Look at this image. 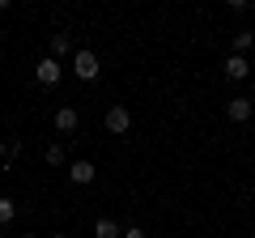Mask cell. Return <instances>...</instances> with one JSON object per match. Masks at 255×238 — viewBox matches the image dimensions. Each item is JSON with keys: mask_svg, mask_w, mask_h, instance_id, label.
Instances as JSON below:
<instances>
[{"mask_svg": "<svg viewBox=\"0 0 255 238\" xmlns=\"http://www.w3.org/2000/svg\"><path fill=\"white\" fill-rule=\"evenodd\" d=\"M73 73L81 77V81H94V77H98V55L94 51H77L73 55Z\"/></svg>", "mask_w": 255, "mask_h": 238, "instance_id": "obj_1", "label": "cell"}, {"mask_svg": "<svg viewBox=\"0 0 255 238\" xmlns=\"http://www.w3.org/2000/svg\"><path fill=\"white\" fill-rule=\"evenodd\" d=\"M128 128H132V111H128V107H111V111H107V132L124 136Z\"/></svg>", "mask_w": 255, "mask_h": 238, "instance_id": "obj_2", "label": "cell"}, {"mask_svg": "<svg viewBox=\"0 0 255 238\" xmlns=\"http://www.w3.org/2000/svg\"><path fill=\"white\" fill-rule=\"evenodd\" d=\"M51 123H55V132H64V136H68V132H77V128H81V115H77L73 107H60Z\"/></svg>", "mask_w": 255, "mask_h": 238, "instance_id": "obj_3", "label": "cell"}, {"mask_svg": "<svg viewBox=\"0 0 255 238\" xmlns=\"http://www.w3.org/2000/svg\"><path fill=\"white\" fill-rule=\"evenodd\" d=\"M34 77H38L43 85H55V81H60V60H51V55H43V60L34 64Z\"/></svg>", "mask_w": 255, "mask_h": 238, "instance_id": "obj_4", "label": "cell"}, {"mask_svg": "<svg viewBox=\"0 0 255 238\" xmlns=\"http://www.w3.org/2000/svg\"><path fill=\"white\" fill-rule=\"evenodd\" d=\"M226 111H230V119H234V123H247L255 107H251V98H243V94H238V98H230V107H226Z\"/></svg>", "mask_w": 255, "mask_h": 238, "instance_id": "obj_5", "label": "cell"}, {"mask_svg": "<svg viewBox=\"0 0 255 238\" xmlns=\"http://www.w3.org/2000/svg\"><path fill=\"white\" fill-rule=\"evenodd\" d=\"M226 77H230V81H243V77H251V64H247L243 55L230 51V60H226Z\"/></svg>", "mask_w": 255, "mask_h": 238, "instance_id": "obj_6", "label": "cell"}, {"mask_svg": "<svg viewBox=\"0 0 255 238\" xmlns=\"http://www.w3.org/2000/svg\"><path fill=\"white\" fill-rule=\"evenodd\" d=\"M68 179H73L77 187L94 183V162H73V166H68Z\"/></svg>", "mask_w": 255, "mask_h": 238, "instance_id": "obj_7", "label": "cell"}, {"mask_svg": "<svg viewBox=\"0 0 255 238\" xmlns=\"http://www.w3.org/2000/svg\"><path fill=\"white\" fill-rule=\"evenodd\" d=\"M94 238H124V226L111 221V217H98L94 221Z\"/></svg>", "mask_w": 255, "mask_h": 238, "instance_id": "obj_8", "label": "cell"}, {"mask_svg": "<svg viewBox=\"0 0 255 238\" xmlns=\"http://www.w3.org/2000/svg\"><path fill=\"white\" fill-rule=\"evenodd\" d=\"M68 51H73V38L68 34H51V60H64Z\"/></svg>", "mask_w": 255, "mask_h": 238, "instance_id": "obj_9", "label": "cell"}, {"mask_svg": "<svg viewBox=\"0 0 255 238\" xmlns=\"http://www.w3.org/2000/svg\"><path fill=\"white\" fill-rule=\"evenodd\" d=\"M13 217H17V204H13L9 196H0V226H9Z\"/></svg>", "mask_w": 255, "mask_h": 238, "instance_id": "obj_10", "label": "cell"}, {"mask_svg": "<svg viewBox=\"0 0 255 238\" xmlns=\"http://www.w3.org/2000/svg\"><path fill=\"white\" fill-rule=\"evenodd\" d=\"M251 43H255V34H251V30H238V34H234V55H243Z\"/></svg>", "mask_w": 255, "mask_h": 238, "instance_id": "obj_11", "label": "cell"}, {"mask_svg": "<svg viewBox=\"0 0 255 238\" xmlns=\"http://www.w3.org/2000/svg\"><path fill=\"white\" fill-rule=\"evenodd\" d=\"M47 162H51V166H64V162H68V153H64V145H51V149H47Z\"/></svg>", "mask_w": 255, "mask_h": 238, "instance_id": "obj_12", "label": "cell"}, {"mask_svg": "<svg viewBox=\"0 0 255 238\" xmlns=\"http://www.w3.org/2000/svg\"><path fill=\"white\" fill-rule=\"evenodd\" d=\"M124 238H149V234H145L140 226H128V230H124Z\"/></svg>", "mask_w": 255, "mask_h": 238, "instance_id": "obj_13", "label": "cell"}, {"mask_svg": "<svg viewBox=\"0 0 255 238\" xmlns=\"http://www.w3.org/2000/svg\"><path fill=\"white\" fill-rule=\"evenodd\" d=\"M4 153H9V145H4V140H0V157H4Z\"/></svg>", "mask_w": 255, "mask_h": 238, "instance_id": "obj_14", "label": "cell"}, {"mask_svg": "<svg viewBox=\"0 0 255 238\" xmlns=\"http://www.w3.org/2000/svg\"><path fill=\"white\" fill-rule=\"evenodd\" d=\"M51 238H68V234H51Z\"/></svg>", "mask_w": 255, "mask_h": 238, "instance_id": "obj_15", "label": "cell"}, {"mask_svg": "<svg viewBox=\"0 0 255 238\" xmlns=\"http://www.w3.org/2000/svg\"><path fill=\"white\" fill-rule=\"evenodd\" d=\"M21 238H34V234H21Z\"/></svg>", "mask_w": 255, "mask_h": 238, "instance_id": "obj_16", "label": "cell"}, {"mask_svg": "<svg viewBox=\"0 0 255 238\" xmlns=\"http://www.w3.org/2000/svg\"><path fill=\"white\" fill-rule=\"evenodd\" d=\"M251 77H255V64H251Z\"/></svg>", "mask_w": 255, "mask_h": 238, "instance_id": "obj_17", "label": "cell"}]
</instances>
